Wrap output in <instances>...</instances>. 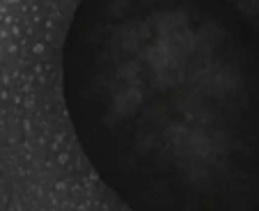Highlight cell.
Returning <instances> with one entry per match:
<instances>
[{
	"instance_id": "1",
	"label": "cell",
	"mask_w": 259,
	"mask_h": 211,
	"mask_svg": "<svg viewBox=\"0 0 259 211\" xmlns=\"http://www.w3.org/2000/svg\"><path fill=\"white\" fill-rule=\"evenodd\" d=\"M0 209L259 211V0H0Z\"/></svg>"
}]
</instances>
